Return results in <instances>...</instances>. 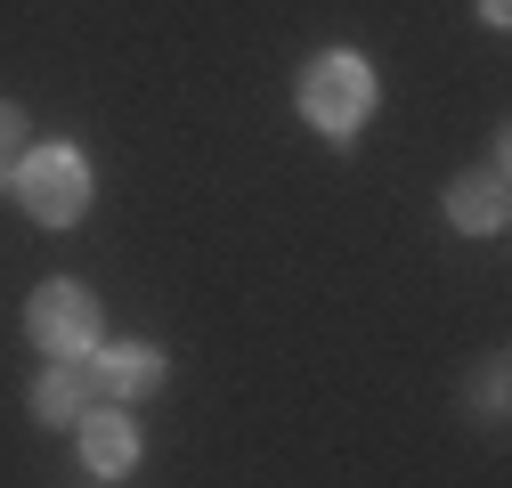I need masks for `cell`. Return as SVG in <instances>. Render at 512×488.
<instances>
[{
  "label": "cell",
  "instance_id": "cell-8",
  "mask_svg": "<svg viewBox=\"0 0 512 488\" xmlns=\"http://www.w3.org/2000/svg\"><path fill=\"white\" fill-rule=\"evenodd\" d=\"M472 407H480V423H504V358L472 366Z\"/></svg>",
  "mask_w": 512,
  "mask_h": 488
},
{
  "label": "cell",
  "instance_id": "cell-1",
  "mask_svg": "<svg viewBox=\"0 0 512 488\" xmlns=\"http://www.w3.org/2000/svg\"><path fill=\"white\" fill-rule=\"evenodd\" d=\"M293 98H301V122H309L317 139L350 147L366 131V114H374V66H366L358 49H317L309 66H301V82H293Z\"/></svg>",
  "mask_w": 512,
  "mask_h": 488
},
{
  "label": "cell",
  "instance_id": "cell-6",
  "mask_svg": "<svg viewBox=\"0 0 512 488\" xmlns=\"http://www.w3.org/2000/svg\"><path fill=\"white\" fill-rule=\"evenodd\" d=\"M98 407V383H90V358H49V375H33V423L49 432H74V423Z\"/></svg>",
  "mask_w": 512,
  "mask_h": 488
},
{
  "label": "cell",
  "instance_id": "cell-2",
  "mask_svg": "<svg viewBox=\"0 0 512 488\" xmlns=\"http://www.w3.org/2000/svg\"><path fill=\"white\" fill-rule=\"evenodd\" d=\"M9 188H17V204H25V220H41V228H74L82 212H90V155L74 147V139H49V147H25L17 155V171H9Z\"/></svg>",
  "mask_w": 512,
  "mask_h": 488
},
{
  "label": "cell",
  "instance_id": "cell-3",
  "mask_svg": "<svg viewBox=\"0 0 512 488\" xmlns=\"http://www.w3.org/2000/svg\"><path fill=\"white\" fill-rule=\"evenodd\" d=\"M25 334L41 342V358H90L106 342V310H98V293L82 277H49L33 301H25Z\"/></svg>",
  "mask_w": 512,
  "mask_h": 488
},
{
  "label": "cell",
  "instance_id": "cell-5",
  "mask_svg": "<svg viewBox=\"0 0 512 488\" xmlns=\"http://www.w3.org/2000/svg\"><path fill=\"white\" fill-rule=\"evenodd\" d=\"M74 440H82V464L98 472V480H122V472H139V423H131V407H90L82 423H74Z\"/></svg>",
  "mask_w": 512,
  "mask_h": 488
},
{
  "label": "cell",
  "instance_id": "cell-7",
  "mask_svg": "<svg viewBox=\"0 0 512 488\" xmlns=\"http://www.w3.org/2000/svg\"><path fill=\"white\" fill-rule=\"evenodd\" d=\"M439 212H447V228H464V236H504L512 196H504V179H496V171H464V179H447Z\"/></svg>",
  "mask_w": 512,
  "mask_h": 488
},
{
  "label": "cell",
  "instance_id": "cell-9",
  "mask_svg": "<svg viewBox=\"0 0 512 488\" xmlns=\"http://www.w3.org/2000/svg\"><path fill=\"white\" fill-rule=\"evenodd\" d=\"M17 147H25V106L0 98V171H17Z\"/></svg>",
  "mask_w": 512,
  "mask_h": 488
},
{
  "label": "cell",
  "instance_id": "cell-4",
  "mask_svg": "<svg viewBox=\"0 0 512 488\" xmlns=\"http://www.w3.org/2000/svg\"><path fill=\"white\" fill-rule=\"evenodd\" d=\"M163 375H171L163 342H98V350H90V383H98L106 407H131V399L163 391Z\"/></svg>",
  "mask_w": 512,
  "mask_h": 488
},
{
  "label": "cell",
  "instance_id": "cell-10",
  "mask_svg": "<svg viewBox=\"0 0 512 488\" xmlns=\"http://www.w3.org/2000/svg\"><path fill=\"white\" fill-rule=\"evenodd\" d=\"M480 17H488V25L504 33V25H512V0H480Z\"/></svg>",
  "mask_w": 512,
  "mask_h": 488
}]
</instances>
